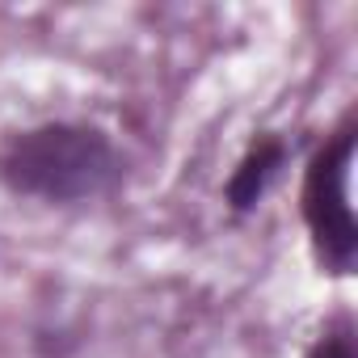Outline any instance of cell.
<instances>
[{"label":"cell","instance_id":"1","mask_svg":"<svg viewBox=\"0 0 358 358\" xmlns=\"http://www.w3.org/2000/svg\"><path fill=\"white\" fill-rule=\"evenodd\" d=\"M127 156L93 122H38L0 143V186L47 207H76L118 190Z\"/></svg>","mask_w":358,"mask_h":358},{"label":"cell","instance_id":"2","mask_svg":"<svg viewBox=\"0 0 358 358\" xmlns=\"http://www.w3.org/2000/svg\"><path fill=\"white\" fill-rule=\"evenodd\" d=\"M358 148V127L345 118L308 160L303 186H299V211L303 228L316 253V266L329 274H350L358 262V220L350 207V164Z\"/></svg>","mask_w":358,"mask_h":358},{"label":"cell","instance_id":"3","mask_svg":"<svg viewBox=\"0 0 358 358\" xmlns=\"http://www.w3.org/2000/svg\"><path fill=\"white\" fill-rule=\"evenodd\" d=\"M287 156H291V148H287V139L274 135V131L257 135V139L245 148V156L236 160V169L228 173V182H224V203H228L232 215L257 211V203H262L266 190L274 186V177L282 173Z\"/></svg>","mask_w":358,"mask_h":358},{"label":"cell","instance_id":"4","mask_svg":"<svg viewBox=\"0 0 358 358\" xmlns=\"http://www.w3.org/2000/svg\"><path fill=\"white\" fill-rule=\"evenodd\" d=\"M303 358H358V354H354V341L345 333H320Z\"/></svg>","mask_w":358,"mask_h":358}]
</instances>
